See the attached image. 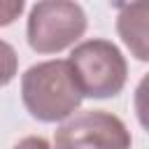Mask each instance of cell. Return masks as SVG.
Instances as JSON below:
<instances>
[{"mask_svg": "<svg viewBox=\"0 0 149 149\" xmlns=\"http://www.w3.org/2000/svg\"><path fill=\"white\" fill-rule=\"evenodd\" d=\"M23 9H26L23 0H0V28L14 23Z\"/></svg>", "mask_w": 149, "mask_h": 149, "instance_id": "cell-7", "label": "cell"}, {"mask_svg": "<svg viewBox=\"0 0 149 149\" xmlns=\"http://www.w3.org/2000/svg\"><path fill=\"white\" fill-rule=\"evenodd\" d=\"M149 5L147 2H135V5H119L116 14V33L123 40V44L130 49V54L147 63L149 61Z\"/></svg>", "mask_w": 149, "mask_h": 149, "instance_id": "cell-5", "label": "cell"}, {"mask_svg": "<svg viewBox=\"0 0 149 149\" xmlns=\"http://www.w3.org/2000/svg\"><path fill=\"white\" fill-rule=\"evenodd\" d=\"M126 123L105 109H84L68 116L54 133V149H130Z\"/></svg>", "mask_w": 149, "mask_h": 149, "instance_id": "cell-4", "label": "cell"}, {"mask_svg": "<svg viewBox=\"0 0 149 149\" xmlns=\"http://www.w3.org/2000/svg\"><path fill=\"white\" fill-rule=\"evenodd\" d=\"M68 63L84 98H95V100L114 98L126 86L128 79L126 56L109 40L93 37L74 44Z\"/></svg>", "mask_w": 149, "mask_h": 149, "instance_id": "cell-2", "label": "cell"}, {"mask_svg": "<svg viewBox=\"0 0 149 149\" xmlns=\"http://www.w3.org/2000/svg\"><path fill=\"white\" fill-rule=\"evenodd\" d=\"M12 149H54L44 137H40V135H26V137H21Z\"/></svg>", "mask_w": 149, "mask_h": 149, "instance_id": "cell-8", "label": "cell"}, {"mask_svg": "<svg viewBox=\"0 0 149 149\" xmlns=\"http://www.w3.org/2000/svg\"><path fill=\"white\" fill-rule=\"evenodd\" d=\"M21 100L33 119L42 123H63L79 109L84 95L68 58H51L30 65L21 74Z\"/></svg>", "mask_w": 149, "mask_h": 149, "instance_id": "cell-1", "label": "cell"}, {"mask_svg": "<svg viewBox=\"0 0 149 149\" xmlns=\"http://www.w3.org/2000/svg\"><path fill=\"white\" fill-rule=\"evenodd\" d=\"M19 72V56H16V49L0 40V86H7Z\"/></svg>", "mask_w": 149, "mask_h": 149, "instance_id": "cell-6", "label": "cell"}, {"mask_svg": "<svg viewBox=\"0 0 149 149\" xmlns=\"http://www.w3.org/2000/svg\"><path fill=\"white\" fill-rule=\"evenodd\" d=\"M88 19L79 2L42 0L30 7L26 21L28 47L37 54H58L74 47L86 33Z\"/></svg>", "mask_w": 149, "mask_h": 149, "instance_id": "cell-3", "label": "cell"}]
</instances>
